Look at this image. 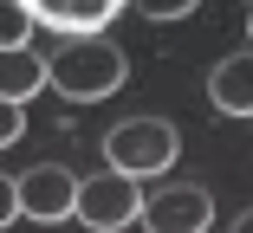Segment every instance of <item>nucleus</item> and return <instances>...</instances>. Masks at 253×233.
<instances>
[{"instance_id": "f257e3e1", "label": "nucleus", "mask_w": 253, "mask_h": 233, "mask_svg": "<svg viewBox=\"0 0 253 233\" xmlns=\"http://www.w3.org/2000/svg\"><path fill=\"white\" fill-rule=\"evenodd\" d=\"M124 78H130V65H124V52L111 39H59V52L45 59V84H52L59 98H72V104L111 98Z\"/></svg>"}, {"instance_id": "f03ea898", "label": "nucleus", "mask_w": 253, "mask_h": 233, "mask_svg": "<svg viewBox=\"0 0 253 233\" xmlns=\"http://www.w3.org/2000/svg\"><path fill=\"white\" fill-rule=\"evenodd\" d=\"M175 123H163V117H124L111 136H104V162H111V175H124V181H143L149 175H169V162H175Z\"/></svg>"}, {"instance_id": "7ed1b4c3", "label": "nucleus", "mask_w": 253, "mask_h": 233, "mask_svg": "<svg viewBox=\"0 0 253 233\" xmlns=\"http://www.w3.org/2000/svg\"><path fill=\"white\" fill-rule=\"evenodd\" d=\"M149 233H208L214 227V195L201 181H163V188L143 195V214H136Z\"/></svg>"}, {"instance_id": "20e7f679", "label": "nucleus", "mask_w": 253, "mask_h": 233, "mask_svg": "<svg viewBox=\"0 0 253 233\" xmlns=\"http://www.w3.org/2000/svg\"><path fill=\"white\" fill-rule=\"evenodd\" d=\"M13 195H20V220H39V227H59L78 214V175L59 168V162H39L26 175H13Z\"/></svg>"}, {"instance_id": "39448f33", "label": "nucleus", "mask_w": 253, "mask_h": 233, "mask_svg": "<svg viewBox=\"0 0 253 233\" xmlns=\"http://www.w3.org/2000/svg\"><path fill=\"white\" fill-rule=\"evenodd\" d=\"M136 214H143V188H136V181H124V175H111V168L78 181V214H72V220H84L91 233H124Z\"/></svg>"}, {"instance_id": "423d86ee", "label": "nucleus", "mask_w": 253, "mask_h": 233, "mask_svg": "<svg viewBox=\"0 0 253 233\" xmlns=\"http://www.w3.org/2000/svg\"><path fill=\"white\" fill-rule=\"evenodd\" d=\"M33 7V33H59V39H104V26L124 13L117 0H26Z\"/></svg>"}, {"instance_id": "0eeeda50", "label": "nucleus", "mask_w": 253, "mask_h": 233, "mask_svg": "<svg viewBox=\"0 0 253 233\" xmlns=\"http://www.w3.org/2000/svg\"><path fill=\"white\" fill-rule=\"evenodd\" d=\"M208 98L221 117H253V52H227L208 71Z\"/></svg>"}, {"instance_id": "6e6552de", "label": "nucleus", "mask_w": 253, "mask_h": 233, "mask_svg": "<svg viewBox=\"0 0 253 233\" xmlns=\"http://www.w3.org/2000/svg\"><path fill=\"white\" fill-rule=\"evenodd\" d=\"M39 91H45V59L33 52V45L0 52V104H20L26 110V98H39Z\"/></svg>"}, {"instance_id": "1a4fd4ad", "label": "nucleus", "mask_w": 253, "mask_h": 233, "mask_svg": "<svg viewBox=\"0 0 253 233\" xmlns=\"http://www.w3.org/2000/svg\"><path fill=\"white\" fill-rule=\"evenodd\" d=\"M33 39V7L26 0H0V52H20Z\"/></svg>"}, {"instance_id": "9d476101", "label": "nucleus", "mask_w": 253, "mask_h": 233, "mask_svg": "<svg viewBox=\"0 0 253 233\" xmlns=\"http://www.w3.org/2000/svg\"><path fill=\"white\" fill-rule=\"evenodd\" d=\"M20 130H26V110H20V104H0V149L20 143Z\"/></svg>"}, {"instance_id": "9b49d317", "label": "nucleus", "mask_w": 253, "mask_h": 233, "mask_svg": "<svg viewBox=\"0 0 253 233\" xmlns=\"http://www.w3.org/2000/svg\"><path fill=\"white\" fill-rule=\"evenodd\" d=\"M20 220V195H13V175H0V227Z\"/></svg>"}, {"instance_id": "f8f14e48", "label": "nucleus", "mask_w": 253, "mask_h": 233, "mask_svg": "<svg viewBox=\"0 0 253 233\" xmlns=\"http://www.w3.org/2000/svg\"><path fill=\"white\" fill-rule=\"evenodd\" d=\"M227 233H253V207H247V214H240V220H234Z\"/></svg>"}, {"instance_id": "ddd939ff", "label": "nucleus", "mask_w": 253, "mask_h": 233, "mask_svg": "<svg viewBox=\"0 0 253 233\" xmlns=\"http://www.w3.org/2000/svg\"><path fill=\"white\" fill-rule=\"evenodd\" d=\"M247 39H253V13H247Z\"/></svg>"}]
</instances>
